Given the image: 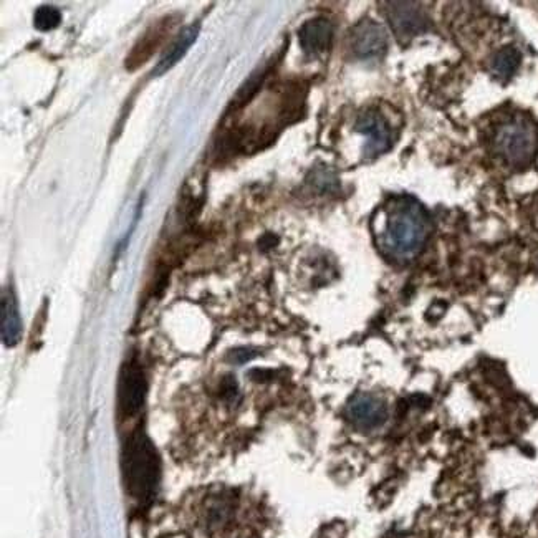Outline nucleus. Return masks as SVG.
<instances>
[{"label": "nucleus", "mask_w": 538, "mask_h": 538, "mask_svg": "<svg viewBox=\"0 0 538 538\" xmlns=\"http://www.w3.org/2000/svg\"><path fill=\"white\" fill-rule=\"evenodd\" d=\"M376 231L383 254L398 262L414 259L423 249L429 231L428 212L411 196L391 199L380 212Z\"/></svg>", "instance_id": "nucleus-1"}, {"label": "nucleus", "mask_w": 538, "mask_h": 538, "mask_svg": "<svg viewBox=\"0 0 538 538\" xmlns=\"http://www.w3.org/2000/svg\"><path fill=\"white\" fill-rule=\"evenodd\" d=\"M159 457L145 433L131 434L123 449V477L128 494L140 504H149L159 484Z\"/></svg>", "instance_id": "nucleus-2"}, {"label": "nucleus", "mask_w": 538, "mask_h": 538, "mask_svg": "<svg viewBox=\"0 0 538 538\" xmlns=\"http://www.w3.org/2000/svg\"><path fill=\"white\" fill-rule=\"evenodd\" d=\"M495 151L512 166H525L537 151V133L529 121L512 120L500 126L494 138Z\"/></svg>", "instance_id": "nucleus-3"}, {"label": "nucleus", "mask_w": 538, "mask_h": 538, "mask_svg": "<svg viewBox=\"0 0 538 538\" xmlns=\"http://www.w3.org/2000/svg\"><path fill=\"white\" fill-rule=\"evenodd\" d=\"M148 383H146L145 371L138 361H128L121 370L120 383H118V406L121 414L135 416L140 413L141 406L145 403Z\"/></svg>", "instance_id": "nucleus-4"}, {"label": "nucleus", "mask_w": 538, "mask_h": 538, "mask_svg": "<svg viewBox=\"0 0 538 538\" xmlns=\"http://www.w3.org/2000/svg\"><path fill=\"white\" fill-rule=\"evenodd\" d=\"M346 419L360 431H373L388 421V406L383 399L373 394H356L348 401Z\"/></svg>", "instance_id": "nucleus-5"}, {"label": "nucleus", "mask_w": 538, "mask_h": 538, "mask_svg": "<svg viewBox=\"0 0 538 538\" xmlns=\"http://www.w3.org/2000/svg\"><path fill=\"white\" fill-rule=\"evenodd\" d=\"M385 15L399 39H413L428 27V17L416 2H385Z\"/></svg>", "instance_id": "nucleus-6"}, {"label": "nucleus", "mask_w": 538, "mask_h": 538, "mask_svg": "<svg viewBox=\"0 0 538 538\" xmlns=\"http://www.w3.org/2000/svg\"><path fill=\"white\" fill-rule=\"evenodd\" d=\"M355 130L365 136V156L368 158L385 154L393 146V131L380 111H365L356 121Z\"/></svg>", "instance_id": "nucleus-7"}, {"label": "nucleus", "mask_w": 538, "mask_h": 538, "mask_svg": "<svg viewBox=\"0 0 538 538\" xmlns=\"http://www.w3.org/2000/svg\"><path fill=\"white\" fill-rule=\"evenodd\" d=\"M174 27H176V19H174L173 15L164 17V19L158 20L156 24L151 25L145 34L138 39L130 55L126 57V70L135 72L136 68L145 65L149 58L153 57L154 53L158 52L166 44V40H168L169 34L173 32Z\"/></svg>", "instance_id": "nucleus-8"}, {"label": "nucleus", "mask_w": 538, "mask_h": 538, "mask_svg": "<svg viewBox=\"0 0 538 538\" xmlns=\"http://www.w3.org/2000/svg\"><path fill=\"white\" fill-rule=\"evenodd\" d=\"M350 44L358 58L380 57L388 47V34L375 20H363L351 30Z\"/></svg>", "instance_id": "nucleus-9"}, {"label": "nucleus", "mask_w": 538, "mask_h": 538, "mask_svg": "<svg viewBox=\"0 0 538 538\" xmlns=\"http://www.w3.org/2000/svg\"><path fill=\"white\" fill-rule=\"evenodd\" d=\"M298 39H300L303 52L307 53L308 57H318V55L327 52L332 45V22L323 19V17L308 20L298 32Z\"/></svg>", "instance_id": "nucleus-10"}, {"label": "nucleus", "mask_w": 538, "mask_h": 538, "mask_svg": "<svg viewBox=\"0 0 538 538\" xmlns=\"http://www.w3.org/2000/svg\"><path fill=\"white\" fill-rule=\"evenodd\" d=\"M0 333L5 346H15L22 337V318L14 290L5 287L0 298Z\"/></svg>", "instance_id": "nucleus-11"}, {"label": "nucleus", "mask_w": 538, "mask_h": 538, "mask_svg": "<svg viewBox=\"0 0 538 538\" xmlns=\"http://www.w3.org/2000/svg\"><path fill=\"white\" fill-rule=\"evenodd\" d=\"M201 32V25H189L186 29L181 30L176 39L168 45V49L164 50L163 57L159 60L158 65L154 67L153 77H161L164 73L169 72L174 65L181 62V58L188 53V50L193 47L197 37Z\"/></svg>", "instance_id": "nucleus-12"}, {"label": "nucleus", "mask_w": 538, "mask_h": 538, "mask_svg": "<svg viewBox=\"0 0 538 538\" xmlns=\"http://www.w3.org/2000/svg\"><path fill=\"white\" fill-rule=\"evenodd\" d=\"M520 60H522V55H520L519 50L514 49V47H505V49L495 53L490 68H492L495 77L507 80L517 72Z\"/></svg>", "instance_id": "nucleus-13"}, {"label": "nucleus", "mask_w": 538, "mask_h": 538, "mask_svg": "<svg viewBox=\"0 0 538 538\" xmlns=\"http://www.w3.org/2000/svg\"><path fill=\"white\" fill-rule=\"evenodd\" d=\"M265 77H267V70H265V68L255 70V72L245 80L244 85L239 88V92L236 93V97L232 100L231 110L239 111L241 108H244L245 105H249L250 101L254 100L255 95L259 93Z\"/></svg>", "instance_id": "nucleus-14"}, {"label": "nucleus", "mask_w": 538, "mask_h": 538, "mask_svg": "<svg viewBox=\"0 0 538 538\" xmlns=\"http://www.w3.org/2000/svg\"><path fill=\"white\" fill-rule=\"evenodd\" d=\"M60 22H62V12L53 5H42L35 10L34 25L35 29L40 30V32H50V30L57 29Z\"/></svg>", "instance_id": "nucleus-15"}, {"label": "nucleus", "mask_w": 538, "mask_h": 538, "mask_svg": "<svg viewBox=\"0 0 538 538\" xmlns=\"http://www.w3.org/2000/svg\"><path fill=\"white\" fill-rule=\"evenodd\" d=\"M312 183L320 191H333V189L337 188V178L328 169H318V171H315Z\"/></svg>", "instance_id": "nucleus-16"}, {"label": "nucleus", "mask_w": 538, "mask_h": 538, "mask_svg": "<svg viewBox=\"0 0 538 538\" xmlns=\"http://www.w3.org/2000/svg\"><path fill=\"white\" fill-rule=\"evenodd\" d=\"M255 356V351L250 348H239L231 353V361L234 363H245V361L252 360Z\"/></svg>", "instance_id": "nucleus-17"}]
</instances>
